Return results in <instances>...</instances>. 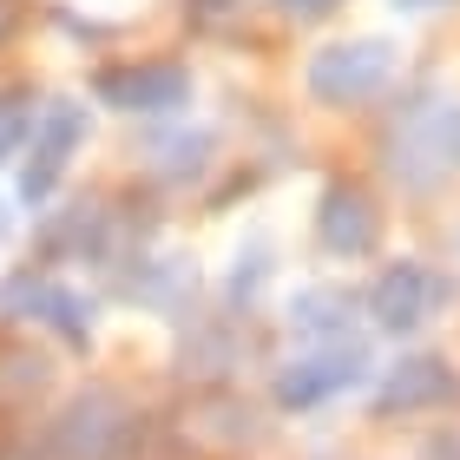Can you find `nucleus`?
I'll return each instance as SVG.
<instances>
[{
	"instance_id": "obj_3",
	"label": "nucleus",
	"mask_w": 460,
	"mask_h": 460,
	"mask_svg": "<svg viewBox=\"0 0 460 460\" xmlns=\"http://www.w3.org/2000/svg\"><path fill=\"white\" fill-rule=\"evenodd\" d=\"M441 303H447V283L434 277L428 263H388L382 277H375V289H368V316L382 329H394V336L421 329Z\"/></svg>"
},
{
	"instance_id": "obj_9",
	"label": "nucleus",
	"mask_w": 460,
	"mask_h": 460,
	"mask_svg": "<svg viewBox=\"0 0 460 460\" xmlns=\"http://www.w3.org/2000/svg\"><path fill=\"white\" fill-rule=\"evenodd\" d=\"M454 394V368L441 362V355H414V362H402L382 382V414L394 408H434V402H447Z\"/></svg>"
},
{
	"instance_id": "obj_1",
	"label": "nucleus",
	"mask_w": 460,
	"mask_h": 460,
	"mask_svg": "<svg viewBox=\"0 0 460 460\" xmlns=\"http://www.w3.org/2000/svg\"><path fill=\"white\" fill-rule=\"evenodd\" d=\"M394 79V53L388 40H342V47H323L309 59V93L323 106H362Z\"/></svg>"
},
{
	"instance_id": "obj_2",
	"label": "nucleus",
	"mask_w": 460,
	"mask_h": 460,
	"mask_svg": "<svg viewBox=\"0 0 460 460\" xmlns=\"http://www.w3.org/2000/svg\"><path fill=\"white\" fill-rule=\"evenodd\" d=\"M79 145H86V106H79V99H53V106L33 119V158H27V172H20V198L27 204L53 198V184H59V172H66V158Z\"/></svg>"
},
{
	"instance_id": "obj_12",
	"label": "nucleus",
	"mask_w": 460,
	"mask_h": 460,
	"mask_svg": "<svg viewBox=\"0 0 460 460\" xmlns=\"http://www.w3.org/2000/svg\"><path fill=\"white\" fill-rule=\"evenodd\" d=\"M283 7H289V13H329L336 0H283Z\"/></svg>"
},
{
	"instance_id": "obj_4",
	"label": "nucleus",
	"mask_w": 460,
	"mask_h": 460,
	"mask_svg": "<svg viewBox=\"0 0 460 460\" xmlns=\"http://www.w3.org/2000/svg\"><path fill=\"white\" fill-rule=\"evenodd\" d=\"M362 368H368V355L362 349H323V355H309V362H289L283 375H277V402L283 408H316V402H329V394H342V388H355L362 382Z\"/></svg>"
},
{
	"instance_id": "obj_6",
	"label": "nucleus",
	"mask_w": 460,
	"mask_h": 460,
	"mask_svg": "<svg viewBox=\"0 0 460 460\" xmlns=\"http://www.w3.org/2000/svg\"><path fill=\"white\" fill-rule=\"evenodd\" d=\"M316 230L336 257H368L382 243V211L368 204L362 184H329L323 191V211H316Z\"/></svg>"
},
{
	"instance_id": "obj_14",
	"label": "nucleus",
	"mask_w": 460,
	"mask_h": 460,
	"mask_svg": "<svg viewBox=\"0 0 460 460\" xmlns=\"http://www.w3.org/2000/svg\"><path fill=\"white\" fill-rule=\"evenodd\" d=\"M7 230H13V217H7V204H0V243H7Z\"/></svg>"
},
{
	"instance_id": "obj_7",
	"label": "nucleus",
	"mask_w": 460,
	"mask_h": 460,
	"mask_svg": "<svg viewBox=\"0 0 460 460\" xmlns=\"http://www.w3.org/2000/svg\"><path fill=\"white\" fill-rule=\"evenodd\" d=\"M119 434H125V408L112 402V394H79V402L59 414L53 447L66 460H106L119 447Z\"/></svg>"
},
{
	"instance_id": "obj_13",
	"label": "nucleus",
	"mask_w": 460,
	"mask_h": 460,
	"mask_svg": "<svg viewBox=\"0 0 460 460\" xmlns=\"http://www.w3.org/2000/svg\"><path fill=\"white\" fill-rule=\"evenodd\" d=\"M394 7H408V13H421V7H441V0H394Z\"/></svg>"
},
{
	"instance_id": "obj_5",
	"label": "nucleus",
	"mask_w": 460,
	"mask_h": 460,
	"mask_svg": "<svg viewBox=\"0 0 460 460\" xmlns=\"http://www.w3.org/2000/svg\"><path fill=\"white\" fill-rule=\"evenodd\" d=\"M99 99L119 112H172L191 99V73L184 66H112V73H99Z\"/></svg>"
},
{
	"instance_id": "obj_11",
	"label": "nucleus",
	"mask_w": 460,
	"mask_h": 460,
	"mask_svg": "<svg viewBox=\"0 0 460 460\" xmlns=\"http://www.w3.org/2000/svg\"><path fill=\"white\" fill-rule=\"evenodd\" d=\"M27 132H33V99L7 93V99H0V158H13L20 145H27Z\"/></svg>"
},
{
	"instance_id": "obj_8",
	"label": "nucleus",
	"mask_w": 460,
	"mask_h": 460,
	"mask_svg": "<svg viewBox=\"0 0 460 460\" xmlns=\"http://www.w3.org/2000/svg\"><path fill=\"white\" fill-rule=\"evenodd\" d=\"M7 309H27V316L53 323L73 349H86V336H93V303H79L73 289H59L47 277H13L7 283Z\"/></svg>"
},
{
	"instance_id": "obj_10",
	"label": "nucleus",
	"mask_w": 460,
	"mask_h": 460,
	"mask_svg": "<svg viewBox=\"0 0 460 460\" xmlns=\"http://www.w3.org/2000/svg\"><path fill=\"white\" fill-rule=\"evenodd\" d=\"M342 309H349V303L336 296V289H303L289 316H296V329H309V336H329V329L342 323Z\"/></svg>"
}]
</instances>
